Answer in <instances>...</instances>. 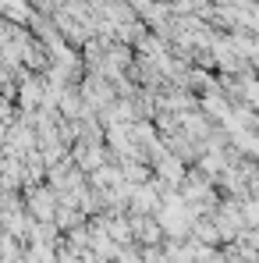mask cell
I'll list each match as a JSON object with an SVG mask.
<instances>
[{"label": "cell", "mask_w": 259, "mask_h": 263, "mask_svg": "<svg viewBox=\"0 0 259 263\" xmlns=\"http://www.w3.org/2000/svg\"><path fill=\"white\" fill-rule=\"evenodd\" d=\"M57 203H61V192L57 189L32 185L29 189V199H25V210H29V217H36V220H50V217H57Z\"/></svg>", "instance_id": "6da1fadb"}, {"label": "cell", "mask_w": 259, "mask_h": 263, "mask_svg": "<svg viewBox=\"0 0 259 263\" xmlns=\"http://www.w3.org/2000/svg\"><path fill=\"white\" fill-rule=\"evenodd\" d=\"M245 210H238V206H220V214H216V228H220V238H238V231H242V224H249V220L242 217Z\"/></svg>", "instance_id": "7a4b0ae2"}, {"label": "cell", "mask_w": 259, "mask_h": 263, "mask_svg": "<svg viewBox=\"0 0 259 263\" xmlns=\"http://www.w3.org/2000/svg\"><path fill=\"white\" fill-rule=\"evenodd\" d=\"M156 175H160V185H177V181L185 178V164H181V157L164 153V157L156 160Z\"/></svg>", "instance_id": "3957f363"}, {"label": "cell", "mask_w": 259, "mask_h": 263, "mask_svg": "<svg viewBox=\"0 0 259 263\" xmlns=\"http://www.w3.org/2000/svg\"><path fill=\"white\" fill-rule=\"evenodd\" d=\"M75 157H78V167H82V171H99V167H103V149H99L96 142H82V146L75 149Z\"/></svg>", "instance_id": "277c9868"}, {"label": "cell", "mask_w": 259, "mask_h": 263, "mask_svg": "<svg viewBox=\"0 0 259 263\" xmlns=\"http://www.w3.org/2000/svg\"><path fill=\"white\" fill-rule=\"evenodd\" d=\"M92 185H96V189H103V185H121V171H117V167H99V171H92Z\"/></svg>", "instance_id": "5b68a950"}, {"label": "cell", "mask_w": 259, "mask_h": 263, "mask_svg": "<svg viewBox=\"0 0 259 263\" xmlns=\"http://www.w3.org/2000/svg\"><path fill=\"white\" fill-rule=\"evenodd\" d=\"M121 178H125L128 185H142V181H146V167H138V164H125Z\"/></svg>", "instance_id": "8992f818"}, {"label": "cell", "mask_w": 259, "mask_h": 263, "mask_svg": "<svg viewBox=\"0 0 259 263\" xmlns=\"http://www.w3.org/2000/svg\"><path fill=\"white\" fill-rule=\"evenodd\" d=\"M242 92H245V100H249L252 107H259V82L245 79V82H242Z\"/></svg>", "instance_id": "52a82bcc"}, {"label": "cell", "mask_w": 259, "mask_h": 263, "mask_svg": "<svg viewBox=\"0 0 259 263\" xmlns=\"http://www.w3.org/2000/svg\"><path fill=\"white\" fill-rule=\"evenodd\" d=\"M206 263H231V260H227V256H216V253H213V256H210Z\"/></svg>", "instance_id": "ba28073f"}]
</instances>
